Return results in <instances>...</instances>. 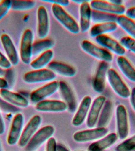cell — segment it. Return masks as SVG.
Instances as JSON below:
<instances>
[{"instance_id":"obj_33","label":"cell","mask_w":135,"mask_h":151,"mask_svg":"<svg viewBox=\"0 0 135 151\" xmlns=\"http://www.w3.org/2000/svg\"><path fill=\"white\" fill-rule=\"evenodd\" d=\"M135 150V134L116 146L115 151H132Z\"/></svg>"},{"instance_id":"obj_40","label":"cell","mask_w":135,"mask_h":151,"mask_svg":"<svg viewBox=\"0 0 135 151\" xmlns=\"http://www.w3.org/2000/svg\"><path fill=\"white\" fill-rule=\"evenodd\" d=\"M129 97L130 98V104L135 112V87L131 90Z\"/></svg>"},{"instance_id":"obj_46","label":"cell","mask_w":135,"mask_h":151,"mask_svg":"<svg viewBox=\"0 0 135 151\" xmlns=\"http://www.w3.org/2000/svg\"><path fill=\"white\" fill-rule=\"evenodd\" d=\"M86 0H74V1H72V2H74L78 4H82L84 2H86Z\"/></svg>"},{"instance_id":"obj_15","label":"cell","mask_w":135,"mask_h":151,"mask_svg":"<svg viewBox=\"0 0 135 151\" xmlns=\"http://www.w3.org/2000/svg\"><path fill=\"white\" fill-rule=\"evenodd\" d=\"M1 41L7 58L12 65L16 66L18 64L20 59L18 54L14 42L8 34H4L1 35Z\"/></svg>"},{"instance_id":"obj_29","label":"cell","mask_w":135,"mask_h":151,"mask_svg":"<svg viewBox=\"0 0 135 151\" xmlns=\"http://www.w3.org/2000/svg\"><path fill=\"white\" fill-rule=\"evenodd\" d=\"M54 45L53 40L49 38L42 39L33 44L32 54L33 56L40 55L46 51L51 50Z\"/></svg>"},{"instance_id":"obj_21","label":"cell","mask_w":135,"mask_h":151,"mask_svg":"<svg viewBox=\"0 0 135 151\" xmlns=\"http://www.w3.org/2000/svg\"><path fill=\"white\" fill-rule=\"evenodd\" d=\"M91 1H86L80 7L79 28L81 32L85 33L89 29L92 16V8L90 5Z\"/></svg>"},{"instance_id":"obj_10","label":"cell","mask_w":135,"mask_h":151,"mask_svg":"<svg viewBox=\"0 0 135 151\" xmlns=\"http://www.w3.org/2000/svg\"><path fill=\"white\" fill-rule=\"evenodd\" d=\"M108 130L105 127L79 131L75 133L73 139L78 142H85L100 139L107 134Z\"/></svg>"},{"instance_id":"obj_23","label":"cell","mask_w":135,"mask_h":151,"mask_svg":"<svg viewBox=\"0 0 135 151\" xmlns=\"http://www.w3.org/2000/svg\"><path fill=\"white\" fill-rule=\"evenodd\" d=\"M118 138L117 133H110L91 144L88 148V151H104L114 144Z\"/></svg>"},{"instance_id":"obj_31","label":"cell","mask_w":135,"mask_h":151,"mask_svg":"<svg viewBox=\"0 0 135 151\" xmlns=\"http://www.w3.org/2000/svg\"><path fill=\"white\" fill-rule=\"evenodd\" d=\"M117 15L107 14L98 11L92 10L91 20L97 24L107 22H116Z\"/></svg>"},{"instance_id":"obj_26","label":"cell","mask_w":135,"mask_h":151,"mask_svg":"<svg viewBox=\"0 0 135 151\" xmlns=\"http://www.w3.org/2000/svg\"><path fill=\"white\" fill-rule=\"evenodd\" d=\"M117 63L125 77L130 81L135 82V68L128 60L123 56H118L117 58Z\"/></svg>"},{"instance_id":"obj_30","label":"cell","mask_w":135,"mask_h":151,"mask_svg":"<svg viewBox=\"0 0 135 151\" xmlns=\"http://www.w3.org/2000/svg\"><path fill=\"white\" fill-rule=\"evenodd\" d=\"M112 111V102L110 100L105 101L103 106L101 113L98 119V127H105L110 121Z\"/></svg>"},{"instance_id":"obj_1","label":"cell","mask_w":135,"mask_h":151,"mask_svg":"<svg viewBox=\"0 0 135 151\" xmlns=\"http://www.w3.org/2000/svg\"><path fill=\"white\" fill-rule=\"evenodd\" d=\"M52 14L57 21L65 29L72 34H78L80 32L79 26L75 20L64 9L62 6L52 4Z\"/></svg>"},{"instance_id":"obj_41","label":"cell","mask_w":135,"mask_h":151,"mask_svg":"<svg viewBox=\"0 0 135 151\" xmlns=\"http://www.w3.org/2000/svg\"><path fill=\"white\" fill-rule=\"evenodd\" d=\"M126 15L128 17L133 19H135V6L131 7L126 11Z\"/></svg>"},{"instance_id":"obj_16","label":"cell","mask_w":135,"mask_h":151,"mask_svg":"<svg viewBox=\"0 0 135 151\" xmlns=\"http://www.w3.org/2000/svg\"><path fill=\"white\" fill-rule=\"evenodd\" d=\"M105 101L106 98L104 96L97 97L94 101L87 118V126L89 128H93L97 124Z\"/></svg>"},{"instance_id":"obj_17","label":"cell","mask_w":135,"mask_h":151,"mask_svg":"<svg viewBox=\"0 0 135 151\" xmlns=\"http://www.w3.org/2000/svg\"><path fill=\"white\" fill-rule=\"evenodd\" d=\"M38 37L45 39L48 35L49 29V17L47 9L44 6H40L37 11Z\"/></svg>"},{"instance_id":"obj_11","label":"cell","mask_w":135,"mask_h":151,"mask_svg":"<svg viewBox=\"0 0 135 151\" xmlns=\"http://www.w3.org/2000/svg\"><path fill=\"white\" fill-rule=\"evenodd\" d=\"M90 4L91 8L93 10L117 16L123 15L126 12L125 8L124 6L116 5L108 1L94 0L91 1Z\"/></svg>"},{"instance_id":"obj_39","label":"cell","mask_w":135,"mask_h":151,"mask_svg":"<svg viewBox=\"0 0 135 151\" xmlns=\"http://www.w3.org/2000/svg\"><path fill=\"white\" fill-rule=\"evenodd\" d=\"M42 2H49L52 4L58 5L61 6H68L70 4V1L68 0H46L42 1Z\"/></svg>"},{"instance_id":"obj_43","label":"cell","mask_w":135,"mask_h":151,"mask_svg":"<svg viewBox=\"0 0 135 151\" xmlns=\"http://www.w3.org/2000/svg\"><path fill=\"white\" fill-rule=\"evenodd\" d=\"M8 83L5 79L0 77V90L7 89L8 88Z\"/></svg>"},{"instance_id":"obj_35","label":"cell","mask_w":135,"mask_h":151,"mask_svg":"<svg viewBox=\"0 0 135 151\" xmlns=\"http://www.w3.org/2000/svg\"><path fill=\"white\" fill-rule=\"evenodd\" d=\"M120 44L124 48L128 50L135 54V40L129 36L122 37L120 41Z\"/></svg>"},{"instance_id":"obj_47","label":"cell","mask_w":135,"mask_h":151,"mask_svg":"<svg viewBox=\"0 0 135 151\" xmlns=\"http://www.w3.org/2000/svg\"><path fill=\"white\" fill-rule=\"evenodd\" d=\"M6 71L5 70L2 69V68L0 67V77H2L5 75Z\"/></svg>"},{"instance_id":"obj_6","label":"cell","mask_w":135,"mask_h":151,"mask_svg":"<svg viewBox=\"0 0 135 151\" xmlns=\"http://www.w3.org/2000/svg\"><path fill=\"white\" fill-rule=\"evenodd\" d=\"M116 119L118 138L121 140L125 139L129 134V126L127 112L123 105L117 106Z\"/></svg>"},{"instance_id":"obj_4","label":"cell","mask_w":135,"mask_h":151,"mask_svg":"<svg viewBox=\"0 0 135 151\" xmlns=\"http://www.w3.org/2000/svg\"><path fill=\"white\" fill-rule=\"evenodd\" d=\"M82 49L92 57L100 60L110 63L112 61L113 57L112 54L107 50L100 48L92 43L91 41L85 40L81 44Z\"/></svg>"},{"instance_id":"obj_2","label":"cell","mask_w":135,"mask_h":151,"mask_svg":"<svg viewBox=\"0 0 135 151\" xmlns=\"http://www.w3.org/2000/svg\"><path fill=\"white\" fill-rule=\"evenodd\" d=\"M107 78L111 88L118 96L124 99L130 97L131 91L116 70L109 68Z\"/></svg>"},{"instance_id":"obj_19","label":"cell","mask_w":135,"mask_h":151,"mask_svg":"<svg viewBox=\"0 0 135 151\" xmlns=\"http://www.w3.org/2000/svg\"><path fill=\"white\" fill-rule=\"evenodd\" d=\"M67 105L63 101L57 100L41 101L37 104L35 108L37 111L45 112H60L67 109Z\"/></svg>"},{"instance_id":"obj_36","label":"cell","mask_w":135,"mask_h":151,"mask_svg":"<svg viewBox=\"0 0 135 151\" xmlns=\"http://www.w3.org/2000/svg\"><path fill=\"white\" fill-rule=\"evenodd\" d=\"M12 1L2 0L0 2V20L11 9Z\"/></svg>"},{"instance_id":"obj_28","label":"cell","mask_w":135,"mask_h":151,"mask_svg":"<svg viewBox=\"0 0 135 151\" xmlns=\"http://www.w3.org/2000/svg\"><path fill=\"white\" fill-rule=\"evenodd\" d=\"M116 22L128 34L129 37L135 40V22L133 20L123 15L117 17Z\"/></svg>"},{"instance_id":"obj_32","label":"cell","mask_w":135,"mask_h":151,"mask_svg":"<svg viewBox=\"0 0 135 151\" xmlns=\"http://www.w3.org/2000/svg\"><path fill=\"white\" fill-rule=\"evenodd\" d=\"M36 2L32 0H13L12 1L11 9L15 11H25L34 8Z\"/></svg>"},{"instance_id":"obj_9","label":"cell","mask_w":135,"mask_h":151,"mask_svg":"<svg viewBox=\"0 0 135 151\" xmlns=\"http://www.w3.org/2000/svg\"><path fill=\"white\" fill-rule=\"evenodd\" d=\"M41 118L40 116H34L30 119L27 125L23 129L21 137L18 143L21 147H26L32 137L37 132L41 122Z\"/></svg>"},{"instance_id":"obj_20","label":"cell","mask_w":135,"mask_h":151,"mask_svg":"<svg viewBox=\"0 0 135 151\" xmlns=\"http://www.w3.org/2000/svg\"><path fill=\"white\" fill-rule=\"evenodd\" d=\"M92 99L89 96H86L83 99L79 108L72 120L73 126L78 127L83 123L91 107Z\"/></svg>"},{"instance_id":"obj_18","label":"cell","mask_w":135,"mask_h":151,"mask_svg":"<svg viewBox=\"0 0 135 151\" xmlns=\"http://www.w3.org/2000/svg\"><path fill=\"white\" fill-rule=\"evenodd\" d=\"M1 99L8 103L18 108H26L29 105V101L24 97L7 89L0 90Z\"/></svg>"},{"instance_id":"obj_14","label":"cell","mask_w":135,"mask_h":151,"mask_svg":"<svg viewBox=\"0 0 135 151\" xmlns=\"http://www.w3.org/2000/svg\"><path fill=\"white\" fill-rule=\"evenodd\" d=\"M96 42L102 47L107 48L119 56H123L126 53L125 48L116 40L105 35H99L95 37Z\"/></svg>"},{"instance_id":"obj_42","label":"cell","mask_w":135,"mask_h":151,"mask_svg":"<svg viewBox=\"0 0 135 151\" xmlns=\"http://www.w3.org/2000/svg\"><path fill=\"white\" fill-rule=\"evenodd\" d=\"M5 129V124L2 114L0 112V135H2L4 133Z\"/></svg>"},{"instance_id":"obj_24","label":"cell","mask_w":135,"mask_h":151,"mask_svg":"<svg viewBox=\"0 0 135 151\" xmlns=\"http://www.w3.org/2000/svg\"><path fill=\"white\" fill-rule=\"evenodd\" d=\"M59 89L70 111H75L77 107L76 100L70 87L65 81H59Z\"/></svg>"},{"instance_id":"obj_48","label":"cell","mask_w":135,"mask_h":151,"mask_svg":"<svg viewBox=\"0 0 135 151\" xmlns=\"http://www.w3.org/2000/svg\"><path fill=\"white\" fill-rule=\"evenodd\" d=\"M0 151H3V147L1 141H0Z\"/></svg>"},{"instance_id":"obj_7","label":"cell","mask_w":135,"mask_h":151,"mask_svg":"<svg viewBox=\"0 0 135 151\" xmlns=\"http://www.w3.org/2000/svg\"><path fill=\"white\" fill-rule=\"evenodd\" d=\"M24 124V117L23 114L20 113L15 114L7 137V143L9 146H14L18 143L23 129Z\"/></svg>"},{"instance_id":"obj_13","label":"cell","mask_w":135,"mask_h":151,"mask_svg":"<svg viewBox=\"0 0 135 151\" xmlns=\"http://www.w3.org/2000/svg\"><path fill=\"white\" fill-rule=\"evenodd\" d=\"M59 88V82L54 81L32 92L30 99L32 102L38 103L43 99L54 94Z\"/></svg>"},{"instance_id":"obj_5","label":"cell","mask_w":135,"mask_h":151,"mask_svg":"<svg viewBox=\"0 0 135 151\" xmlns=\"http://www.w3.org/2000/svg\"><path fill=\"white\" fill-rule=\"evenodd\" d=\"M54 127L53 126H46L37 131L34 134L26 147L27 151H35L45 141L52 137L54 134Z\"/></svg>"},{"instance_id":"obj_3","label":"cell","mask_w":135,"mask_h":151,"mask_svg":"<svg viewBox=\"0 0 135 151\" xmlns=\"http://www.w3.org/2000/svg\"><path fill=\"white\" fill-rule=\"evenodd\" d=\"M34 34L29 29L24 32L20 47V56L21 61L25 65H29L31 61Z\"/></svg>"},{"instance_id":"obj_45","label":"cell","mask_w":135,"mask_h":151,"mask_svg":"<svg viewBox=\"0 0 135 151\" xmlns=\"http://www.w3.org/2000/svg\"><path fill=\"white\" fill-rule=\"evenodd\" d=\"M108 1L116 5H123L122 4H123V1L121 0H110V1Z\"/></svg>"},{"instance_id":"obj_38","label":"cell","mask_w":135,"mask_h":151,"mask_svg":"<svg viewBox=\"0 0 135 151\" xmlns=\"http://www.w3.org/2000/svg\"><path fill=\"white\" fill-rule=\"evenodd\" d=\"M57 144L54 138H50L47 141L46 151H57Z\"/></svg>"},{"instance_id":"obj_8","label":"cell","mask_w":135,"mask_h":151,"mask_svg":"<svg viewBox=\"0 0 135 151\" xmlns=\"http://www.w3.org/2000/svg\"><path fill=\"white\" fill-rule=\"evenodd\" d=\"M56 78V74L47 68L34 70L27 72L24 75L23 80L26 83L34 84L52 81Z\"/></svg>"},{"instance_id":"obj_25","label":"cell","mask_w":135,"mask_h":151,"mask_svg":"<svg viewBox=\"0 0 135 151\" xmlns=\"http://www.w3.org/2000/svg\"><path fill=\"white\" fill-rule=\"evenodd\" d=\"M117 26L116 22L96 24L90 29V36L96 37L99 35H105L107 33L112 32L117 29Z\"/></svg>"},{"instance_id":"obj_22","label":"cell","mask_w":135,"mask_h":151,"mask_svg":"<svg viewBox=\"0 0 135 151\" xmlns=\"http://www.w3.org/2000/svg\"><path fill=\"white\" fill-rule=\"evenodd\" d=\"M47 66L48 69L62 76L72 77L76 74V70L74 67L64 63L52 61Z\"/></svg>"},{"instance_id":"obj_27","label":"cell","mask_w":135,"mask_h":151,"mask_svg":"<svg viewBox=\"0 0 135 151\" xmlns=\"http://www.w3.org/2000/svg\"><path fill=\"white\" fill-rule=\"evenodd\" d=\"M54 56V52L52 50L46 51L41 54L37 58L31 62V67L35 70L44 68L51 62Z\"/></svg>"},{"instance_id":"obj_34","label":"cell","mask_w":135,"mask_h":151,"mask_svg":"<svg viewBox=\"0 0 135 151\" xmlns=\"http://www.w3.org/2000/svg\"><path fill=\"white\" fill-rule=\"evenodd\" d=\"M0 111L7 114H15L20 113V109L8 103L0 98Z\"/></svg>"},{"instance_id":"obj_12","label":"cell","mask_w":135,"mask_h":151,"mask_svg":"<svg viewBox=\"0 0 135 151\" xmlns=\"http://www.w3.org/2000/svg\"><path fill=\"white\" fill-rule=\"evenodd\" d=\"M109 69L108 63L105 61L99 63L92 82V87L97 93H100L104 91Z\"/></svg>"},{"instance_id":"obj_37","label":"cell","mask_w":135,"mask_h":151,"mask_svg":"<svg viewBox=\"0 0 135 151\" xmlns=\"http://www.w3.org/2000/svg\"><path fill=\"white\" fill-rule=\"evenodd\" d=\"M9 60L0 51V67L4 70L9 69L12 67Z\"/></svg>"},{"instance_id":"obj_44","label":"cell","mask_w":135,"mask_h":151,"mask_svg":"<svg viewBox=\"0 0 135 151\" xmlns=\"http://www.w3.org/2000/svg\"><path fill=\"white\" fill-rule=\"evenodd\" d=\"M57 151H70L64 145L61 144L57 145Z\"/></svg>"}]
</instances>
